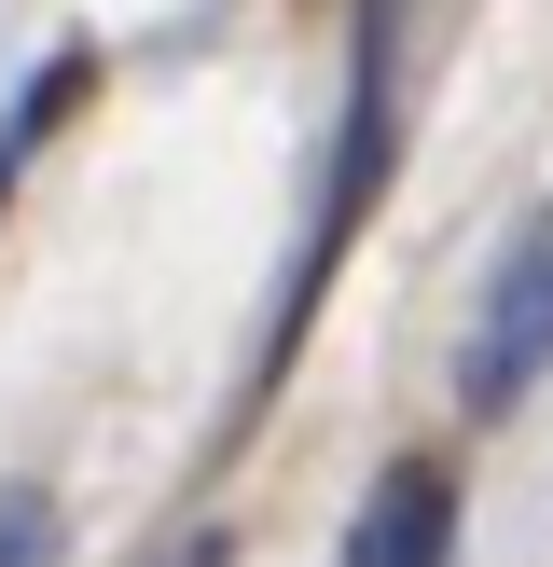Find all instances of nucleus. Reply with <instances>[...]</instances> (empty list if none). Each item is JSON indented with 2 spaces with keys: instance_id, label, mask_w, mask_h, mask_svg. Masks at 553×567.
I'll return each instance as SVG.
<instances>
[{
  "instance_id": "obj_5",
  "label": "nucleus",
  "mask_w": 553,
  "mask_h": 567,
  "mask_svg": "<svg viewBox=\"0 0 553 567\" xmlns=\"http://www.w3.org/2000/svg\"><path fill=\"white\" fill-rule=\"evenodd\" d=\"M0 567H55V498L42 485H0Z\"/></svg>"
},
{
  "instance_id": "obj_6",
  "label": "nucleus",
  "mask_w": 553,
  "mask_h": 567,
  "mask_svg": "<svg viewBox=\"0 0 553 567\" xmlns=\"http://www.w3.org/2000/svg\"><path fill=\"white\" fill-rule=\"evenodd\" d=\"M166 567H221V540H208V526H194V540H180V554H166Z\"/></svg>"
},
{
  "instance_id": "obj_4",
  "label": "nucleus",
  "mask_w": 553,
  "mask_h": 567,
  "mask_svg": "<svg viewBox=\"0 0 553 567\" xmlns=\"http://www.w3.org/2000/svg\"><path fill=\"white\" fill-rule=\"evenodd\" d=\"M70 97H83V42H70V55H42V83H28V97L0 111V194H14V166L42 153L55 125H70Z\"/></svg>"
},
{
  "instance_id": "obj_1",
  "label": "nucleus",
  "mask_w": 553,
  "mask_h": 567,
  "mask_svg": "<svg viewBox=\"0 0 553 567\" xmlns=\"http://www.w3.org/2000/svg\"><path fill=\"white\" fill-rule=\"evenodd\" d=\"M401 14L415 0H359V55H346V138H332V181H319V221H304V264H291V319H276V347L304 332V305H319L332 249L359 236V208L387 194V153H401Z\"/></svg>"
},
{
  "instance_id": "obj_2",
  "label": "nucleus",
  "mask_w": 553,
  "mask_h": 567,
  "mask_svg": "<svg viewBox=\"0 0 553 567\" xmlns=\"http://www.w3.org/2000/svg\"><path fill=\"white\" fill-rule=\"evenodd\" d=\"M540 374H553V208H525L512 249L484 264V305H470V347H457V402L512 415Z\"/></svg>"
},
{
  "instance_id": "obj_3",
  "label": "nucleus",
  "mask_w": 553,
  "mask_h": 567,
  "mask_svg": "<svg viewBox=\"0 0 553 567\" xmlns=\"http://www.w3.org/2000/svg\"><path fill=\"white\" fill-rule=\"evenodd\" d=\"M346 567H457V485H442V457L374 471V498L346 526Z\"/></svg>"
}]
</instances>
